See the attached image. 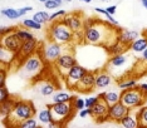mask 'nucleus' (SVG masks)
I'll list each match as a JSON object with an SVG mask.
<instances>
[{"mask_svg":"<svg viewBox=\"0 0 147 128\" xmlns=\"http://www.w3.org/2000/svg\"><path fill=\"white\" fill-rule=\"evenodd\" d=\"M121 28H117L111 23H105L102 20L89 19L84 23V42L92 45L107 46L112 45L118 40Z\"/></svg>","mask_w":147,"mask_h":128,"instance_id":"f257e3e1","label":"nucleus"},{"mask_svg":"<svg viewBox=\"0 0 147 128\" xmlns=\"http://www.w3.org/2000/svg\"><path fill=\"white\" fill-rule=\"evenodd\" d=\"M48 39L59 44L68 45L74 42V32L65 23H63L62 19L54 20L48 29Z\"/></svg>","mask_w":147,"mask_h":128,"instance_id":"f03ea898","label":"nucleus"},{"mask_svg":"<svg viewBox=\"0 0 147 128\" xmlns=\"http://www.w3.org/2000/svg\"><path fill=\"white\" fill-rule=\"evenodd\" d=\"M36 113V108L34 107L30 100H16L14 109L11 114L9 116V124L10 126H19V123L23 122L24 119H28L30 117H34Z\"/></svg>","mask_w":147,"mask_h":128,"instance_id":"7ed1b4c3","label":"nucleus"},{"mask_svg":"<svg viewBox=\"0 0 147 128\" xmlns=\"http://www.w3.org/2000/svg\"><path fill=\"white\" fill-rule=\"evenodd\" d=\"M48 108L52 110L53 121L57 123V126H65L68 121L74 116L76 108L73 107L72 100L64 103H52L48 104Z\"/></svg>","mask_w":147,"mask_h":128,"instance_id":"20e7f679","label":"nucleus"},{"mask_svg":"<svg viewBox=\"0 0 147 128\" xmlns=\"http://www.w3.org/2000/svg\"><path fill=\"white\" fill-rule=\"evenodd\" d=\"M146 97H147V94L145 92H142L138 86L121 90V102L126 107H128L129 109L142 107L145 104Z\"/></svg>","mask_w":147,"mask_h":128,"instance_id":"39448f33","label":"nucleus"},{"mask_svg":"<svg viewBox=\"0 0 147 128\" xmlns=\"http://www.w3.org/2000/svg\"><path fill=\"white\" fill-rule=\"evenodd\" d=\"M65 49L67 48H64L63 44H59V43L52 42V40L48 39V42L42 45L40 55H42V58L44 59L45 63L54 64L57 62V59L64 53Z\"/></svg>","mask_w":147,"mask_h":128,"instance_id":"423d86ee","label":"nucleus"},{"mask_svg":"<svg viewBox=\"0 0 147 128\" xmlns=\"http://www.w3.org/2000/svg\"><path fill=\"white\" fill-rule=\"evenodd\" d=\"M76 64H78V63H77V59H76L74 54H73V52L71 49L67 48L64 50V53L57 59L54 65H55L57 70L59 72V74H61L62 77H65L67 73L69 72V69L73 68Z\"/></svg>","mask_w":147,"mask_h":128,"instance_id":"0eeeda50","label":"nucleus"},{"mask_svg":"<svg viewBox=\"0 0 147 128\" xmlns=\"http://www.w3.org/2000/svg\"><path fill=\"white\" fill-rule=\"evenodd\" d=\"M44 63H45L44 59L42 58L39 52H36L33 55L24 59V62L22 64V68L24 70V73H26L28 75H34V74H38L43 70Z\"/></svg>","mask_w":147,"mask_h":128,"instance_id":"6e6552de","label":"nucleus"},{"mask_svg":"<svg viewBox=\"0 0 147 128\" xmlns=\"http://www.w3.org/2000/svg\"><path fill=\"white\" fill-rule=\"evenodd\" d=\"M87 70L88 69L79 65V64H76L73 68L69 69V72L67 73V75L64 77L65 83H67V86L69 87V89H76L77 84L83 78V75L87 73Z\"/></svg>","mask_w":147,"mask_h":128,"instance_id":"1a4fd4ad","label":"nucleus"},{"mask_svg":"<svg viewBox=\"0 0 147 128\" xmlns=\"http://www.w3.org/2000/svg\"><path fill=\"white\" fill-rule=\"evenodd\" d=\"M108 110H109V106L103 98H99L94 106L91 108V116L94 118L96 122L102 123L108 121Z\"/></svg>","mask_w":147,"mask_h":128,"instance_id":"9d476101","label":"nucleus"},{"mask_svg":"<svg viewBox=\"0 0 147 128\" xmlns=\"http://www.w3.org/2000/svg\"><path fill=\"white\" fill-rule=\"evenodd\" d=\"M96 89V72L87 70V73L83 75V78L77 84L76 90L81 93H89Z\"/></svg>","mask_w":147,"mask_h":128,"instance_id":"9b49d317","label":"nucleus"},{"mask_svg":"<svg viewBox=\"0 0 147 128\" xmlns=\"http://www.w3.org/2000/svg\"><path fill=\"white\" fill-rule=\"evenodd\" d=\"M22 40L18 38V35L15 34V30L11 33H8L5 35H1V42H0V46H4V48L11 50L18 54L19 50L22 46Z\"/></svg>","mask_w":147,"mask_h":128,"instance_id":"f8f14e48","label":"nucleus"},{"mask_svg":"<svg viewBox=\"0 0 147 128\" xmlns=\"http://www.w3.org/2000/svg\"><path fill=\"white\" fill-rule=\"evenodd\" d=\"M63 23H65L67 25L71 28L73 32H81L84 30V20L82 18L81 13H71V14H65L62 18Z\"/></svg>","mask_w":147,"mask_h":128,"instance_id":"ddd939ff","label":"nucleus"},{"mask_svg":"<svg viewBox=\"0 0 147 128\" xmlns=\"http://www.w3.org/2000/svg\"><path fill=\"white\" fill-rule=\"evenodd\" d=\"M128 112H129V108L126 107L122 102L112 104V106H109V110H108V121L119 123V121H121Z\"/></svg>","mask_w":147,"mask_h":128,"instance_id":"4468645a","label":"nucleus"},{"mask_svg":"<svg viewBox=\"0 0 147 128\" xmlns=\"http://www.w3.org/2000/svg\"><path fill=\"white\" fill-rule=\"evenodd\" d=\"M38 40L36 38H33V39H29V40H24V42L22 43V46H20V50H19L18 53V57L19 58H22L23 60L26 59L28 57L33 55L34 53L38 52Z\"/></svg>","mask_w":147,"mask_h":128,"instance_id":"2eb2a0df","label":"nucleus"},{"mask_svg":"<svg viewBox=\"0 0 147 128\" xmlns=\"http://www.w3.org/2000/svg\"><path fill=\"white\" fill-rule=\"evenodd\" d=\"M113 83V78L107 70H97L96 72V89L108 88Z\"/></svg>","mask_w":147,"mask_h":128,"instance_id":"dca6fc26","label":"nucleus"},{"mask_svg":"<svg viewBox=\"0 0 147 128\" xmlns=\"http://www.w3.org/2000/svg\"><path fill=\"white\" fill-rule=\"evenodd\" d=\"M118 124H121V126L125 128H137L138 127L140 122H138V118H137V108L129 109V112L119 121Z\"/></svg>","mask_w":147,"mask_h":128,"instance_id":"f3484780","label":"nucleus"},{"mask_svg":"<svg viewBox=\"0 0 147 128\" xmlns=\"http://www.w3.org/2000/svg\"><path fill=\"white\" fill-rule=\"evenodd\" d=\"M138 36H140V34L136 30L121 29V32H119V34H118V42H121L122 44L129 46V44H131L133 40H136Z\"/></svg>","mask_w":147,"mask_h":128,"instance_id":"a211bd4d","label":"nucleus"},{"mask_svg":"<svg viewBox=\"0 0 147 128\" xmlns=\"http://www.w3.org/2000/svg\"><path fill=\"white\" fill-rule=\"evenodd\" d=\"M15 99H13L9 97L6 100H3V102H0V117H1L3 121L8 119L9 116L11 114L13 109H14V106H15Z\"/></svg>","mask_w":147,"mask_h":128,"instance_id":"6ab92c4d","label":"nucleus"},{"mask_svg":"<svg viewBox=\"0 0 147 128\" xmlns=\"http://www.w3.org/2000/svg\"><path fill=\"white\" fill-rule=\"evenodd\" d=\"M146 48H147V38L146 36H138V38L136 40H133L128 46V49L131 50V52L137 53V54H141Z\"/></svg>","mask_w":147,"mask_h":128,"instance_id":"aec40b11","label":"nucleus"},{"mask_svg":"<svg viewBox=\"0 0 147 128\" xmlns=\"http://www.w3.org/2000/svg\"><path fill=\"white\" fill-rule=\"evenodd\" d=\"M103 99L108 103V106H112V104H116L118 102H121V89L117 90V89H111V90H107L105 92V97Z\"/></svg>","mask_w":147,"mask_h":128,"instance_id":"412c9836","label":"nucleus"},{"mask_svg":"<svg viewBox=\"0 0 147 128\" xmlns=\"http://www.w3.org/2000/svg\"><path fill=\"white\" fill-rule=\"evenodd\" d=\"M18 57V54L11 50L4 48V46H0V60H1V65L4 64H10L13 60H15V58Z\"/></svg>","mask_w":147,"mask_h":128,"instance_id":"4be33fe9","label":"nucleus"},{"mask_svg":"<svg viewBox=\"0 0 147 128\" xmlns=\"http://www.w3.org/2000/svg\"><path fill=\"white\" fill-rule=\"evenodd\" d=\"M38 121L40 122L42 124H48L53 121V116H52V110L47 107L44 109H40L38 112Z\"/></svg>","mask_w":147,"mask_h":128,"instance_id":"5701e85b","label":"nucleus"},{"mask_svg":"<svg viewBox=\"0 0 147 128\" xmlns=\"http://www.w3.org/2000/svg\"><path fill=\"white\" fill-rule=\"evenodd\" d=\"M73 99V96H71L67 92H57L52 96V103H64V102H71Z\"/></svg>","mask_w":147,"mask_h":128,"instance_id":"b1692460","label":"nucleus"},{"mask_svg":"<svg viewBox=\"0 0 147 128\" xmlns=\"http://www.w3.org/2000/svg\"><path fill=\"white\" fill-rule=\"evenodd\" d=\"M107 49H108V53H109V54L117 55V54H123V53H125L126 50L128 49V46L125 45V44H122L121 42H118V40H117L116 43H113L112 45H109Z\"/></svg>","mask_w":147,"mask_h":128,"instance_id":"393cba45","label":"nucleus"},{"mask_svg":"<svg viewBox=\"0 0 147 128\" xmlns=\"http://www.w3.org/2000/svg\"><path fill=\"white\" fill-rule=\"evenodd\" d=\"M137 118H138L140 126L147 127V106L143 104L142 107L137 108Z\"/></svg>","mask_w":147,"mask_h":128,"instance_id":"a878e982","label":"nucleus"},{"mask_svg":"<svg viewBox=\"0 0 147 128\" xmlns=\"http://www.w3.org/2000/svg\"><path fill=\"white\" fill-rule=\"evenodd\" d=\"M126 62H127L126 55H123V54H117V55H112L111 60H109V65H111V67H115V68H119V67L125 65Z\"/></svg>","mask_w":147,"mask_h":128,"instance_id":"bb28decb","label":"nucleus"},{"mask_svg":"<svg viewBox=\"0 0 147 128\" xmlns=\"http://www.w3.org/2000/svg\"><path fill=\"white\" fill-rule=\"evenodd\" d=\"M39 90H40V93L43 94V96L49 97V96H53V94H54V92H55V86L53 83L47 82V83L42 84V86L39 87Z\"/></svg>","mask_w":147,"mask_h":128,"instance_id":"cd10ccee","label":"nucleus"},{"mask_svg":"<svg viewBox=\"0 0 147 128\" xmlns=\"http://www.w3.org/2000/svg\"><path fill=\"white\" fill-rule=\"evenodd\" d=\"M33 19L35 22H38L39 24H47L48 22H51V15L47 11H36L34 15H33Z\"/></svg>","mask_w":147,"mask_h":128,"instance_id":"c85d7f7f","label":"nucleus"},{"mask_svg":"<svg viewBox=\"0 0 147 128\" xmlns=\"http://www.w3.org/2000/svg\"><path fill=\"white\" fill-rule=\"evenodd\" d=\"M15 34L18 35V38L20 39L22 42L35 38L34 34H33V33H32L29 29H15Z\"/></svg>","mask_w":147,"mask_h":128,"instance_id":"c756f323","label":"nucleus"},{"mask_svg":"<svg viewBox=\"0 0 147 128\" xmlns=\"http://www.w3.org/2000/svg\"><path fill=\"white\" fill-rule=\"evenodd\" d=\"M1 15H4L5 18L8 19H18L20 18V14H19V11L14 8H6V9H3L1 10Z\"/></svg>","mask_w":147,"mask_h":128,"instance_id":"7c9ffc66","label":"nucleus"},{"mask_svg":"<svg viewBox=\"0 0 147 128\" xmlns=\"http://www.w3.org/2000/svg\"><path fill=\"white\" fill-rule=\"evenodd\" d=\"M22 24L26 29H33V30H40L42 29V24H39L38 22H35L33 18L32 19H24Z\"/></svg>","mask_w":147,"mask_h":128,"instance_id":"2f4dec72","label":"nucleus"},{"mask_svg":"<svg viewBox=\"0 0 147 128\" xmlns=\"http://www.w3.org/2000/svg\"><path fill=\"white\" fill-rule=\"evenodd\" d=\"M137 86V80L136 79H125V80H121L118 82V88L123 90V89H128V88H132V87H136Z\"/></svg>","mask_w":147,"mask_h":128,"instance_id":"473e14b6","label":"nucleus"},{"mask_svg":"<svg viewBox=\"0 0 147 128\" xmlns=\"http://www.w3.org/2000/svg\"><path fill=\"white\" fill-rule=\"evenodd\" d=\"M18 127H22V128H35V127H38V119H35L34 117H30V118L24 119L23 122H20Z\"/></svg>","mask_w":147,"mask_h":128,"instance_id":"72a5a7b5","label":"nucleus"},{"mask_svg":"<svg viewBox=\"0 0 147 128\" xmlns=\"http://www.w3.org/2000/svg\"><path fill=\"white\" fill-rule=\"evenodd\" d=\"M72 103H73V107L76 108V110H81L83 108H86V102L83 98H79V97H73L72 99Z\"/></svg>","mask_w":147,"mask_h":128,"instance_id":"f704fd0d","label":"nucleus"},{"mask_svg":"<svg viewBox=\"0 0 147 128\" xmlns=\"http://www.w3.org/2000/svg\"><path fill=\"white\" fill-rule=\"evenodd\" d=\"M9 97H10V94H9V90L6 89V87H0V102L6 100Z\"/></svg>","mask_w":147,"mask_h":128,"instance_id":"c9c22d12","label":"nucleus"},{"mask_svg":"<svg viewBox=\"0 0 147 128\" xmlns=\"http://www.w3.org/2000/svg\"><path fill=\"white\" fill-rule=\"evenodd\" d=\"M98 97H89V98H86L84 102H86V108H92L94 104L98 102Z\"/></svg>","mask_w":147,"mask_h":128,"instance_id":"e433bc0d","label":"nucleus"},{"mask_svg":"<svg viewBox=\"0 0 147 128\" xmlns=\"http://www.w3.org/2000/svg\"><path fill=\"white\" fill-rule=\"evenodd\" d=\"M67 14L64 10H58V11H54L53 14L51 15V22H54V20H59V18H63Z\"/></svg>","mask_w":147,"mask_h":128,"instance_id":"4c0bfd02","label":"nucleus"},{"mask_svg":"<svg viewBox=\"0 0 147 128\" xmlns=\"http://www.w3.org/2000/svg\"><path fill=\"white\" fill-rule=\"evenodd\" d=\"M44 6L47 9H51V10H53V9H57V8H59V5L58 3L55 1V0H48V1H45L44 3Z\"/></svg>","mask_w":147,"mask_h":128,"instance_id":"58836bf2","label":"nucleus"},{"mask_svg":"<svg viewBox=\"0 0 147 128\" xmlns=\"http://www.w3.org/2000/svg\"><path fill=\"white\" fill-rule=\"evenodd\" d=\"M16 28H14V26H1L0 28V34L1 35H5V34H8V33H11V32H14Z\"/></svg>","mask_w":147,"mask_h":128,"instance_id":"ea45409f","label":"nucleus"},{"mask_svg":"<svg viewBox=\"0 0 147 128\" xmlns=\"http://www.w3.org/2000/svg\"><path fill=\"white\" fill-rule=\"evenodd\" d=\"M5 79H6V69L3 67L1 68V75H0V87L5 86Z\"/></svg>","mask_w":147,"mask_h":128,"instance_id":"a19ab883","label":"nucleus"},{"mask_svg":"<svg viewBox=\"0 0 147 128\" xmlns=\"http://www.w3.org/2000/svg\"><path fill=\"white\" fill-rule=\"evenodd\" d=\"M87 116H91V108H83L79 110V117L81 118H84Z\"/></svg>","mask_w":147,"mask_h":128,"instance_id":"79ce46f5","label":"nucleus"},{"mask_svg":"<svg viewBox=\"0 0 147 128\" xmlns=\"http://www.w3.org/2000/svg\"><path fill=\"white\" fill-rule=\"evenodd\" d=\"M33 10V8L32 6H24V8H19V14H20V16H23V15H25L26 13H29V11H32Z\"/></svg>","mask_w":147,"mask_h":128,"instance_id":"37998d69","label":"nucleus"},{"mask_svg":"<svg viewBox=\"0 0 147 128\" xmlns=\"http://www.w3.org/2000/svg\"><path fill=\"white\" fill-rule=\"evenodd\" d=\"M106 18H107V20H108V22H109V23H111V24H113V25H116V26H118V22H117V20H116L115 18H113V15H111V14H108V15H107V16H106Z\"/></svg>","mask_w":147,"mask_h":128,"instance_id":"c03bdc74","label":"nucleus"},{"mask_svg":"<svg viewBox=\"0 0 147 128\" xmlns=\"http://www.w3.org/2000/svg\"><path fill=\"white\" fill-rule=\"evenodd\" d=\"M106 10L111 15H115L116 14V10H117V6L116 5H111V6H108V8H106Z\"/></svg>","mask_w":147,"mask_h":128,"instance_id":"a18cd8bd","label":"nucleus"},{"mask_svg":"<svg viewBox=\"0 0 147 128\" xmlns=\"http://www.w3.org/2000/svg\"><path fill=\"white\" fill-rule=\"evenodd\" d=\"M141 62L147 63V48L141 53Z\"/></svg>","mask_w":147,"mask_h":128,"instance_id":"49530a36","label":"nucleus"},{"mask_svg":"<svg viewBox=\"0 0 147 128\" xmlns=\"http://www.w3.org/2000/svg\"><path fill=\"white\" fill-rule=\"evenodd\" d=\"M140 88H141V90L142 92H145L146 94H147V83H142V84H140Z\"/></svg>","mask_w":147,"mask_h":128,"instance_id":"de8ad7c7","label":"nucleus"},{"mask_svg":"<svg viewBox=\"0 0 147 128\" xmlns=\"http://www.w3.org/2000/svg\"><path fill=\"white\" fill-rule=\"evenodd\" d=\"M141 3H142V5L147 9V0H141Z\"/></svg>","mask_w":147,"mask_h":128,"instance_id":"09e8293b","label":"nucleus"},{"mask_svg":"<svg viewBox=\"0 0 147 128\" xmlns=\"http://www.w3.org/2000/svg\"><path fill=\"white\" fill-rule=\"evenodd\" d=\"M55 1H57V3H58V4H59V5H62V3H63V0H55Z\"/></svg>","mask_w":147,"mask_h":128,"instance_id":"8fccbe9b","label":"nucleus"},{"mask_svg":"<svg viewBox=\"0 0 147 128\" xmlns=\"http://www.w3.org/2000/svg\"><path fill=\"white\" fill-rule=\"evenodd\" d=\"M39 1H40V3H43V4H44V3H45V1H48V0H39Z\"/></svg>","mask_w":147,"mask_h":128,"instance_id":"3c124183","label":"nucleus"},{"mask_svg":"<svg viewBox=\"0 0 147 128\" xmlns=\"http://www.w3.org/2000/svg\"><path fill=\"white\" fill-rule=\"evenodd\" d=\"M83 1H84V3H91L92 0H83Z\"/></svg>","mask_w":147,"mask_h":128,"instance_id":"603ef678","label":"nucleus"},{"mask_svg":"<svg viewBox=\"0 0 147 128\" xmlns=\"http://www.w3.org/2000/svg\"><path fill=\"white\" fill-rule=\"evenodd\" d=\"M145 106H147V97H146V100H145Z\"/></svg>","mask_w":147,"mask_h":128,"instance_id":"864d4df0","label":"nucleus"},{"mask_svg":"<svg viewBox=\"0 0 147 128\" xmlns=\"http://www.w3.org/2000/svg\"><path fill=\"white\" fill-rule=\"evenodd\" d=\"M101 1H105L106 3V1H108V0H101Z\"/></svg>","mask_w":147,"mask_h":128,"instance_id":"5fc2aeb1","label":"nucleus"},{"mask_svg":"<svg viewBox=\"0 0 147 128\" xmlns=\"http://www.w3.org/2000/svg\"><path fill=\"white\" fill-rule=\"evenodd\" d=\"M65 1H68V3H71V1H72V0H65Z\"/></svg>","mask_w":147,"mask_h":128,"instance_id":"6e6d98bb","label":"nucleus"},{"mask_svg":"<svg viewBox=\"0 0 147 128\" xmlns=\"http://www.w3.org/2000/svg\"><path fill=\"white\" fill-rule=\"evenodd\" d=\"M81 1H83V0H81Z\"/></svg>","mask_w":147,"mask_h":128,"instance_id":"4d7b16f0","label":"nucleus"}]
</instances>
